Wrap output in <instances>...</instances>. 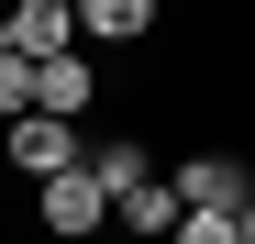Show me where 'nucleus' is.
Masks as SVG:
<instances>
[{
    "label": "nucleus",
    "instance_id": "f257e3e1",
    "mask_svg": "<svg viewBox=\"0 0 255 244\" xmlns=\"http://www.w3.org/2000/svg\"><path fill=\"white\" fill-rule=\"evenodd\" d=\"M166 189H178V211H222V222H233V211H255V178L233 167V155H189Z\"/></svg>",
    "mask_w": 255,
    "mask_h": 244
},
{
    "label": "nucleus",
    "instance_id": "f03ea898",
    "mask_svg": "<svg viewBox=\"0 0 255 244\" xmlns=\"http://www.w3.org/2000/svg\"><path fill=\"white\" fill-rule=\"evenodd\" d=\"M33 211H45V233H56V244H89V233L111 222V200L89 189V167H67V178H45V189H33Z\"/></svg>",
    "mask_w": 255,
    "mask_h": 244
},
{
    "label": "nucleus",
    "instance_id": "7ed1b4c3",
    "mask_svg": "<svg viewBox=\"0 0 255 244\" xmlns=\"http://www.w3.org/2000/svg\"><path fill=\"white\" fill-rule=\"evenodd\" d=\"M0 155H11L33 189H45V178H67V167H78V122H33V111H22L11 133H0Z\"/></svg>",
    "mask_w": 255,
    "mask_h": 244
},
{
    "label": "nucleus",
    "instance_id": "20e7f679",
    "mask_svg": "<svg viewBox=\"0 0 255 244\" xmlns=\"http://www.w3.org/2000/svg\"><path fill=\"white\" fill-rule=\"evenodd\" d=\"M89 100H100V67L78 56V45H67V56H45V67H33V122H78V111H89Z\"/></svg>",
    "mask_w": 255,
    "mask_h": 244
},
{
    "label": "nucleus",
    "instance_id": "39448f33",
    "mask_svg": "<svg viewBox=\"0 0 255 244\" xmlns=\"http://www.w3.org/2000/svg\"><path fill=\"white\" fill-rule=\"evenodd\" d=\"M67 45H78V0H11V56L22 67H45Z\"/></svg>",
    "mask_w": 255,
    "mask_h": 244
},
{
    "label": "nucleus",
    "instance_id": "423d86ee",
    "mask_svg": "<svg viewBox=\"0 0 255 244\" xmlns=\"http://www.w3.org/2000/svg\"><path fill=\"white\" fill-rule=\"evenodd\" d=\"M78 167H89V189H100V200H122V189H144V178H155L133 133H100V144H78Z\"/></svg>",
    "mask_w": 255,
    "mask_h": 244
},
{
    "label": "nucleus",
    "instance_id": "0eeeda50",
    "mask_svg": "<svg viewBox=\"0 0 255 244\" xmlns=\"http://www.w3.org/2000/svg\"><path fill=\"white\" fill-rule=\"evenodd\" d=\"M133 33H155V0H78V56L89 45H133Z\"/></svg>",
    "mask_w": 255,
    "mask_h": 244
},
{
    "label": "nucleus",
    "instance_id": "6e6552de",
    "mask_svg": "<svg viewBox=\"0 0 255 244\" xmlns=\"http://www.w3.org/2000/svg\"><path fill=\"white\" fill-rule=\"evenodd\" d=\"M111 222H122V233H144V244H166V233H178V189H166V178L122 189V200H111Z\"/></svg>",
    "mask_w": 255,
    "mask_h": 244
},
{
    "label": "nucleus",
    "instance_id": "1a4fd4ad",
    "mask_svg": "<svg viewBox=\"0 0 255 244\" xmlns=\"http://www.w3.org/2000/svg\"><path fill=\"white\" fill-rule=\"evenodd\" d=\"M22 111H33V67H22V56H0V122H22Z\"/></svg>",
    "mask_w": 255,
    "mask_h": 244
},
{
    "label": "nucleus",
    "instance_id": "9d476101",
    "mask_svg": "<svg viewBox=\"0 0 255 244\" xmlns=\"http://www.w3.org/2000/svg\"><path fill=\"white\" fill-rule=\"evenodd\" d=\"M233 222H244V211H233ZM233 222H222V211H178V233H166V244H233Z\"/></svg>",
    "mask_w": 255,
    "mask_h": 244
},
{
    "label": "nucleus",
    "instance_id": "9b49d317",
    "mask_svg": "<svg viewBox=\"0 0 255 244\" xmlns=\"http://www.w3.org/2000/svg\"><path fill=\"white\" fill-rule=\"evenodd\" d=\"M233 244H255V211H244V222H233Z\"/></svg>",
    "mask_w": 255,
    "mask_h": 244
},
{
    "label": "nucleus",
    "instance_id": "f8f14e48",
    "mask_svg": "<svg viewBox=\"0 0 255 244\" xmlns=\"http://www.w3.org/2000/svg\"><path fill=\"white\" fill-rule=\"evenodd\" d=\"M0 56H11V11H0Z\"/></svg>",
    "mask_w": 255,
    "mask_h": 244
}]
</instances>
